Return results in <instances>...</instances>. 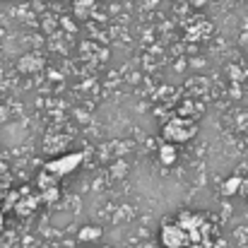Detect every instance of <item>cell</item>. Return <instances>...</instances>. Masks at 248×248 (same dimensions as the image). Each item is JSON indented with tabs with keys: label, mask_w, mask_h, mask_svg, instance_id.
<instances>
[{
	"label": "cell",
	"mask_w": 248,
	"mask_h": 248,
	"mask_svg": "<svg viewBox=\"0 0 248 248\" xmlns=\"http://www.w3.org/2000/svg\"><path fill=\"white\" fill-rule=\"evenodd\" d=\"M159 241L164 248H188V236L178 222H164L159 232Z\"/></svg>",
	"instance_id": "obj_3"
},
{
	"label": "cell",
	"mask_w": 248,
	"mask_h": 248,
	"mask_svg": "<svg viewBox=\"0 0 248 248\" xmlns=\"http://www.w3.org/2000/svg\"><path fill=\"white\" fill-rule=\"evenodd\" d=\"M159 157H162V162H164V164H173V162H176V145H171V142L162 145Z\"/></svg>",
	"instance_id": "obj_5"
},
{
	"label": "cell",
	"mask_w": 248,
	"mask_h": 248,
	"mask_svg": "<svg viewBox=\"0 0 248 248\" xmlns=\"http://www.w3.org/2000/svg\"><path fill=\"white\" fill-rule=\"evenodd\" d=\"M0 227H2V210H0Z\"/></svg>",
	"instance_id": "obj_7"
},
{
	"label": "cell",
	"mask_w": 248,
	"mask_h": 248,
	"mask_svg": "<svg viewBox=\"0 0 248 248\" xmlns=\"http://www.w3.org/2000/svg\"><path fill=\"white\" fill-rule=\"evenodd\" d=\"M198 133V125L188 118H173L164 125V138L166 142L176 145V142H188L193 135Z\"/></svg>",
	"instance_id": "obj_2"
},
{
	"label": "cell",
	"mask_w": 248,
	"mask_h": 248,
	"mask_svg": "<svg viewBox=\"0 0 248 248\" xmlns=\"http://www.w3.org/2000/svg\"><path fill=\"white\" fill-rule=\"evenodd\" d=\"M5 169H7V166H5V162H0V176L5 173Z\"/></svg>",
	"instance_id": "obj_6"
},
{
	"label": "cell",
	"mask_w": 248,
	"mask_h": 248,
	"mask_svg": "<svg viewBox=\"0 0 248 248\" xmlns=\"http://www.w3.org/2000/svg\"><path fill=\"white\" fill-rule=\"evenodd\" d=\"M80 162H82V155H65V157H58V159H53V162L46 164V173H51V176H65V173L75 171V169L80 166Z\"/></svg>",
	"instance_id": "obj_4"
},
{
	"label": "cell",
	"mask_w": 248,
	"mask_h": 248,
	"mask_svg": "<svg viewBox=\"0 0 248 248\" xmlns=\"http://www.w3.org/2000/svg\"><path fill=\"white\" fill-rule=\"evenodd\" d=\"M176 222L188 236V248H212L217 241V227L210 217L200 212H181Z\"/></svg>",
	"instance_id": "obj_1"
}]
</instances>
